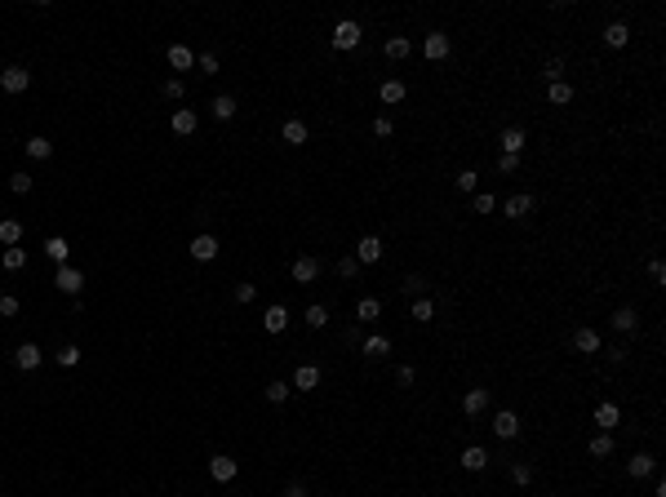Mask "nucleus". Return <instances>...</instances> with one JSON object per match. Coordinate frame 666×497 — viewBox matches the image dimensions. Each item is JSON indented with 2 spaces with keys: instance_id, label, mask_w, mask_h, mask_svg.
Segmentation results:
<instances>
[{
  "instance_id": "nucleus-1",
  "label": "nucleus",
  "mask_w": 666,
  "mask_h": 497,
  "mask_svg": "<svg viewBox=\"0 0 666 497\" xmlns=\"http://www.w3.org/2000/svg\"><path fill=\"white\" fill-rule=\"evenodd\" d=\"M360 40H364V32H360V23H351V18H342V23L333 27V49H360Z\"/></svg>"
},
{
  "instance_id": "nucleus-2",
  "label": "nucleus",
  "mask_w": 666,
  "mask_h": 497,
  "mask_svg": "<svg viewBox=\"0 0 666 497\" xmlns=\"http://www.w3.org/2000/svg\"><path fill=\"white\" fill-rule=\"evenodd\" d=\"M195 125H200V116H195L191 107H174V116H169V129H174L178 138H191Z\"/></svg>"
},
{
  "instance_id": "nucleus-3",
  "label": "nucleus",
  "mask_w": 666,
  "mask_h": 497,
  "mask_svg": "<svg viewBox=\"0 0 666 497\" xmlns=\"http://www.w3.org/2000/svg\"><path fill=\"white\" fill-rule=\"evenodd\" d=\"M524 143H529V134H524L520 125H506L502 134H498V147H502V156H520V151H524Z\"/></svg>"
},
{
  "instance_id": "nucleus-4",
  "label": "nucleus",
  "mask_w": 666,
  "mask_h": 497,
  "mask_svg": "<svg viewBox=\"0 0 666 497\" xmlns=\"http://www.w3.org/2000/svg\"><path fill=\"white\" fill-rule=\"evenodd\" d=\"M27 84H32V71H27V67H5V71H0V89H5V93H23Z\"/></svg>"
},
{
  "instance_id": "nucleus-5",
  "label": "nucleus",
  "mask_w": 666,
  "mask_h": 497,
  "mask_svg": "<svg viewBox=\"0 0 666 497\" xmlns=\"http://www.w3.org/2000/svg\"><path fill=\"white\" fill-rule=\"evenodd\" d=\"M449 49H453V45H449V36H444V32H431L427 40H422V53H427L431 62H444V58H449Z\"/></svg>"
},
{
  "instance_id": "nucleus-6",
  "label": "nucleus",
  "mask_w": 666,
  "mask_h": 497,
  "mask_svg": "<svg viewBox=\"0 0 666 497\" xmlns=\"http://www.w3.org/2000/svg\"><path fill=\"white\" fill-rule=\"evenodd\" d=\"M40 360H45V351H40V346H36V342H23V346H18V351H14V364H18V369H23V373L40 369Z\"/></svg>"
},
{
  "instance_id": "nucleus-7",
  "label": "nucleus",
  "mask_w": 666,
  "mask_h": 497,
  "mask_svg": "<svg viewBox=\"0 0 666 497\" xmlns=\"http://www.w3.org/2000/svg\"><path fill=\"white\" fill-rule=\"evenodd\" d=\"M484 409H489V391H484V387H471L462 396V417H480Z\"/></svg>"
},
{
  "instance_id": "nucleus-8",
  "label": "nucleus",
  "mask_w": 666,
  "mask_h": 497,
  "mask_svg": "<svg viewBox=\"0 0 666 497\" xmlns=\"http://www.w3.org/2000/svg\"><path fill=\"white\" fill-rule=\"evenodd\" d=\"M53 284H58V289H62L67 298H76L80 289H84V276H80L76 267H58V276H53Z\"/></svg>"
},
{
  "instance_id": "nucleus-9",
  "label": "nucleus",
  "mask_w": 666,
  "mask_h": 497,
  "mask_svg": "<svg viewBox=\"0 0 666 497\" xmlns=\"http://www.w3.org/2000/svg\"><path fill=\"white\" fill-rule=\"evenodd\" d=\"M294 280L298 284H316V280H320V262H316L311 253H302V258L294 262Z\"/></svg>"
},
{
  "instance_id": "nucleus-10",
  "label": "nucleus",
  "mask_w": 666,
  "mask_h": 497,
  "mask_svg": "<svg viewBox=\"0 0 666 497\" xmlns=\"http://www.w3.org/2000/svg\"><path fill=\"white\" fill-rule=\"evenodd\" d=\"M236 471H240L236 457H227V453H218V457L209 462V475H213L218 484H231V480H236Z\"/></svg>"
},
{
  "instance_id": "nucleus-11",
  "label": "nucleus",
  "mask_w": 666,
  "mask_h": 497,
  "mask_svg": "<svg viewBox=\"0 0 666 497\" xmlns=\"http://www.w3.org/2000/svg\"><path fill=\"white\" fill-rule=\"evenodd\" d=\"M502 209H506V218H515V222H520V218H529V213H533V191H515L511 200L502 204Z\"/></svg>"
},
{
  "instance_id": "nucleus-12",
  "label": "nucleus",
  "mask_w": 666,
  "mask_h": 497,
  "mask_svg": "<svg viewBox=\"0 0 666 497\" xmlns=\"http://www.w3.org/2000/svg\"><path fill=\"white\" fill-rule=\"evenodd\" d=\"M355 262H378L382 258V240L378 236H360L355 240V253H351Z\"/></svg>"
},
{
  "instance_id": "nucleus-13",
  "label": "nucleus",
  "mask_w": 666,
  "mask_h": 497,
  "mask_svg": "<svg viewBox=\"0 0 666 497\" xmlns=\"http://www.w3.org/2000/svg\"><path fill=\"white\" fill-rule=\"evenodd\" d=\"M493 435H498V439H515V435H520V417H515L511 409H502V413L493 417Z\"/></svg>"
},
{
  "instance_id": "nucleus-14",
  "label": "nucleus",
  "mask_w": 666,
  "mask_h": 497,
  "mask_svg": "<svg viewBox=\"0 0 666 497\" xmlns=\"http://www.w3.org/2000/svg\"><path fill=\"white\" fill-rule=\"evenodd\" d=\"M658 471V457L653 453H635L631 462H626V475H631V480H644V475H653Z\"/></svg>"
},
{
  "instance_id": "nucleus-15",
  "label": "nucleus",
  "mask_w": 666,
  "mask_h": 497,
  "mask_svg": "<svg viewBox=\"0 0 666 497\" xmlns=\"http://www.w3.org/2000/svg\"><path fill=\"white\" fill-rule=\"evenodd\" d=\"M45 253H49L58 267H71V245H67V236H49V240H45Z\"/></svg>"
},
{
  "instance_id": "nucleus-16",
  "label": "nucleus",
  "mask_w": 666,
  "mask_h": 497,
  "mask_svg": "<svg viewBox=\"0 0 666 497\" xmlns=\"http://www.w3.org/2000/svg\"><path fill=\"white\" fill-rule=\"evenodd\" d=\"M382 53H387L391 62H405L409 53H414V45H409V36H387V45H382Z\"/></svg>"
},
{
  "instance_id": "nucleus-17",
  "label": "nucleus",
  "mask_w": 666,
  "mask_h": 497,
  "mask_svg": "<svg viewBox=\"0 0 666 497\" xmlns=\"http://www.w3.org/2000/svg\"><path fill=\"white\" fill-rule=\"evenodd\" d=\"M262 329H267V333H285V329H289V306H267V315H262Z\"/></svg>"
},
{
  "instance_id": "nucleus-18",
  "label": "nucleus",
  "mask_w": 666,
  "mask_h": 497,
  "mask_svg": "<svg viewBox=\"0 0 666 497\" xmlns=\"http://www.w3.org/2000/svg\"><path fill=\"white\" fill-rule=\"evenodd\" d=\"M613 329L617 333H635V329H640V311H635V306H617V311H613Z\"/></svg>"
},
{
  "instance_id": "nucleus-19",
  "label": "nucleus",
  "mask_w": 666,
  "mask_h": 497,
  "mask_svg": "<svg viewBox=\"0 0 666 497\" xmlns=\"http://www.w3.org/2000/svg\"><path fill=\"white\" fill-rule=\"evenodd\" d=\"M191 258L195 262H213V258H218V240H213V236H195L191 240Z\"/></svg>"
},
{
  "instance_id": "nucleus-20",
  "label": "nucleus",
  "mask_w": 666,
  "mask_h": 497,
  "mask_svg": "<svg viewBox=\"0 0 666 497\" xmlns=\"http://www.w3.org/2000/svg\"><path fill=\"white\" fill-rule=\"evenodd\" d=\"M617 422H622V409L613 404V400H604V404H595V426H604V431H613Z\"/></svg>"
},
{
  "instance_id": "nucleus-21",
  "label": "nucleus",
  "mask_w": 666,
  "mask_h": 497,
  "mask_svg": "<svg viewBox=\"0 0 666 497\" xmlns=\"http://www.w3.org/2000/svg\"><path fill=\"white\" fill-rule=\"evenodd\" d=\"M169 67H174V71H191L195 67V53L187 49V45H169Z\"/></svg>"
},
{
  "instance_id": "nucleus-22",
  "label": "nucleus",
  "mask_w": 666,
  "mask_h": 497,
  "mask_svg": "<svg viewBox=\"0 0 666 497\" xmlns=\"http://www.w3.org/2000/svg\"><path fill=\"white\" fill-rule=\"evenodd\" d=\"M294 387H298V391H316V387H320V369H316V364H298Z\"/></svg>"
},
{
  "instance_id": "nucleus-23",
  "label": "nucleus",
  "mask_w": 666,
  "mask_h": 497,
  "mask_svg": "<svg viewBox=\"0 0 666 497\" xmlns=\"http://www.w3.org/2000/svg\"><path fill=\"white\" fill-rule=\"evenodd\" d=\"M280 138H285V147H302L307 143V125L302 120H285V125H280Z\"/></svg>"
},
{
  "instance_id": "nucleus-24",
  "label": "nucleus",
  "mask_w": 666,
  "mask_h": 497,
  "mask_svg": "<svg viewBox=\"0 0 666 497\" xmlns=\"http://www.w3.org/2000/svg\"><path fill=\"white\" fill-rule=\"evenodd\" d=\"M484 466H489V453H484L480 444H471V448H462V471H484Z\"/></svg>"
},
{
  "instance_id": "nucleus-25",
  "label": "nucleus",
  "mask_w": 666,
  "mask_h": 497,
  "mask_svg": "<svg viewBox=\"0 0 666 497\" xmlns=\"http://www.w3.org/2000/svg\"><path fill=\"white\" fill-rule=\"evenodd\" d=\"M18 240H23V222H18V218H0V245L14 249Z\"/></svg>"
},
{
  "instance_id": "nucleus-26",
  "label": "nucleus",
  "mask_w": 666,
  "mask_h": 497,
  "mask_svg": "<svg viewBox=\"0 0 666 497\" xmlns=\"http://www.w3.org/2000/svg\"><path fill=\"white\" fill-rule=\"evenodd\" d=\"M626 40H631V27H626V23H608L604 27V45H608V49H622Z\"/></svg>"
},
{
  "instance_id": "nucleus-27",
  "label": "nucleus",
  "mask_w": 666,
  "mask_h": 497,
  "mask_svg": "<svg viewBox=\"0 0 666 497\" xmlns=\"http://www.w3.org/2000/svg\"><path fill=\"white\" fill-rule=\"evenodd\" d=\"M378 315H382V302H378V298H360V302H355V320H360V324H373Z\"/></svg>"
},
{
  "instance_id": "nucleus-28",
  "label": "nucleus",
  "mask_w": 666,
  "mask_h": 497,
  "mask_svg": "<svg viewBox=\"0 0 666 497\" xmlns=\"http://www.w3.org/2000/svg\"><path fill=\"white\" fill-rule=\"evenodd\" d=\"M369 360H382V355H391V337H382V333H373V337H364V346H360Z\"/></svg>"
},
{
  "instance_id": "nucleus-29",
  "label": "nucleus",
  "mask_w": 666,
  "mask_h": 497,
  "mask_svg": "<svg viewBox=\"0 0 666 497\" xmlns=\"http://www.w3.org/2000/svg\"><path fill=\"white\" fill-rule=\"evenodd\" d=\"M573 351L595 355V351H599V333H595V329H578V333H573Z\"/></svg>"
},
{
  "instance_id": "nucleus-30",
  "label": "nucleus",
  "mask_w": 666,
  "mask_h": 497,
  "mask_svg": "<svg viewBox=\"0 0 666 497\" xmlns=\"http://www.w3.org/2000/svg\"><path fill=\"white\" fill-rule=\"evenodd\" d=\"M23 151L32 156V160H49L53 143H49V138H40V134H36V138H27V143H23Z\"/></svg>"
},
{
  "instance_id": "nucleus-31",
  "label": "nucleus",
  "mask_w": 666,
  "mask_h": 497,
  "mask_svg": "<svg viewBox=\"0 0 666 497\" xmlns=\"http://www.w3.org/2000/svg\"><path fill=\"white\" fill-rule=\"evenodd\" d=\"M405 84H400V80H382V89H378V98L382 102H387V107H396V102H405Z\"/></svg>"
},
{
  "instance_id": "nucleus-32",
  "label": "nucleus",
  "mask_w": 666,
  "mask_h": 497,
  "mask_svg": "<svg viewBox=\"0 0 666 497\" xmlns=\"http://www.w3.org/2000/svg\"><path fill=\"white\" fill-rule=\"evenodd\" d=\"M547 98H551V107H569V102H573V84H569V80L551 84V89H547Z\"/></svg>"
},
{
  "instance_id": "nucleus-33",
  "label": "nucleus",
  "mask_w": 666,
  "mask_h": 497,
  "mask_svg": "<svg viewBox=\"0 0 666 497\" xmlns=\"http://www.w3.org/2000/svg\"><path fill=\"white\" fill-rule=\"evenodd\" d=\"M591 457H613V435L608 431H599V435H591Z\"/></svg>"
},
{
  "instance_id": "nucleus-34",
  "label": "nucleus",
  "mask_w": 666,
  "mask_h": 497,
  "mask_svg": "<svg viewBox=\"0 0 666 497\" xmlns=\"http://www.w3.org/2000/svg\"><path fill=\"white\" fill-rule=\"evenodd\" d=\"M0 267H5V271H23L27 267V249H5V253H0Z\"/></svg>"
},
{
  "instance_id": "nucleus-35",
  "label": "nucleus",
  "mask_w": 666,
  "mask_h": 497,
  "mask_svg": "<svg viewBox=\"0 0 666 497\" xmlns=\"http://www.w3.org/2000/svg\"><path fill=\"white\" fill-rule=\"evenodd\" d=\"M213 116L231 120V116H236V98H231V93H218V98H213Z\"/></svg>"
},
{
  "instance_id": "nucleus-36",
  "label": "nucleus",
  "mask_w": 666,
  "mask_h": 497,
  "mask_svg": "<svg viewBox=\"0 0 666 497\" xmlns=\"http://www.w3.org/2000/svg\"><path fill=\"white\" fill-rule=\"evenodd\" d=\"M53 360H58L62 364V369H76V364H80V346H58V355H53Z\"/></svg>"
},
{
  "instance_id": "nucleus-37",
  "label": "nucleus",
  "mask_w": 666,
  "mask_h": 497,
  "mask_svg": "<svg viewBox=\"0 0 666 497\" xmlns=\"http://www.w3.org/2000/svg\"><path fill=\"white\" fill-rule=\"evenodd\" d=\"M475 182H480V173H475V169H462V173L453 178V186H457L462 195H471V191H475Z\"/></svg>"
},
{
  "instance_id": "nucleus-38",
  "label": "nucleus",
  "mask_w": 666,
  "mask_h": 497,
  "mask_svg": "<svg viewBox=\"0 0 666 497\" xmlns=\"http://www.w3.org/2000/svg\"><path fill=\"white\" fill-rule=\"evenodd\" d=\"M414 320H422V324L436 320V302H431V298H418V302H414Z\"/></svg>"
},
{
  "instance_id": "nucleus-39",
  "label": "nucleus",
  "mask_w": 666,
  "mask_h": 497,
  "mask_svg": "<svg viewBox=\"0 0 666 497\" xmlns=\"http://www.w3.org/2000/svg\"><path fill=\"white\" fill-rule=\"evenodd\" d=\"M307 324H311V329H324V324H329V311H324L320 302H316V306H307Z\"/></svg>"
},
{
  "instance_id": "nucleus-40",
  "label": "nucleus",
  "mask_w": 666,
  "mask_h": 497,
  "mask_svg": "<svg viewBox=\"0 0 666 497\" xmlns=\"http://www.w3.org/2000/svg\"><path fill=\"white\" fill-rule=\"evenodd\" d=\"M289 391H294L289 382H271V387H267V400H271V404H285V400H289Z\"/></svg>"
},
{
  "instance_id": "nucleus-41",
  "label": "nucleus",
  "mask_w": 666,
  "mask_h": 497,
  "mask_svg": "<svg viewBox=\"0 0 666 497\" xmlns=\"http://www.w3.org/2000/svg\"><path fill=\"white\" fill-rule=\"evenodd\" d=\"M511 480L520 484V489H524V484H533V466H529V462H515V466H511Z\"/></svg>"
},
{
  "instance_id": "nucleus-42",
  "label": "nucleus",
  "mask_w": 666,
  "mask_h": 497,
  "mask_svg": "<svg viewBox=\"0 0 666 497\" xmlns=\"http://www.w3.org/2000/svg\"><path fill=\"white\" fill-rule=\"evenodd\" d=\"M18 311H23V306H18V298L14 293H0V315H5V320H14Z\"/></svg>"
},
{
  "instance_id": "nucleus-43",
  "label": "nucleus",
  "mask_w": 666,
  "mask_h": 497,
  "mask_svg": "<svg viewBox=\"0 0 666 497\" xmlns=\"http://www.w3.org/2000/svg\"><path fill=\"white\" fill-rule=\"evenodd\" d=\"M542 76H547L551 84H560V80H564V58H551V62H547V71H542Z\"/></svg>"
},
{
  "instance_id": "nucleus-44",
  "label": "nucleus",
  "mask_w": 666,
  "mask_h": 497,
  "mask_svg": "<svg viewBox=\"0 0 666 497\" xmlns=\"http://www.w3.org/2000/svg\"><path fill=\"white\" fill-rule=\"evenodd\" d=\"M9 186H14L18 195H27L32 191V173H9Z\"/></svg>"
},
{
  "instance_id": "nucleus-45",
  "label": "nucleus",
  "mask_w": 666,
  "mask_h": 497,
  "mask_svg": "<svg viewBox=\"0 0 666 497\" xmlns=\"http://www.w3.org/2000/svg\"><path fill=\"white\" fill-rule=\"evenodd\" d=\"M405 293L422 298V293H427V280H422V276H405Z\"/></svg>"
},
{
  "instance_id": "nucleus-46",
  "label": "nucleus",
  "mask_w": 666,
  "mask_h": 497,
  "mask_svg": "<svg viewBox=\"0 0 666 497\" xmlns=\"http://www.w3.org/2000/svg\"><path fill=\"white\" fill-rule=\"evenodd\" d=\"M253 298H258V284H249V280L236 284V302H253Z\"/></svg>"
},
{
  "instance_id": "nucleus-47",
  "label": "nucleus",
  "mask_w": 666,
  "mask_h": 497,
  "mask_svg": "<svg viewBox=\"0 0 666 497\" xmlns=\"http://www.w3.org/2000/svg\"><path fill=\"white\" fill-rule=\"evenodd\" d=\"M355 267H360V262H355V258H351V253H346V258H342V262H337V276H342V280H351V276H355Z\"/></svg>"
},
{
  "instance_id": "nucleus-48",
  "label": "nucleus",
  "mask_w": 666,
  "mask_h": 497,
  "mask_svg": "<svg viewBox=\"0 0 666 497\" xmlns=\"http://www.w3.org/2000/svg\"><path fill=\"white\" fill-rule=\"evenodd\" d=\"M493 204H498V200H493L489 191H480V195H475V213H493Z\"/></svg>"
},
{
  "instance_id": "nucleus-49",
  "label": "nucleus",
  "mask_w": 666,
  "mask_h": 497,
  "mask_svg": "<svg viewBox=\"0 0 666 497\" xmlns=\"http://www.w3.org/2000/svg\"><path fill=\"white\" fill-rule=\"evenodd\" d=\"M649 280H653V284H666V267H662V262H658V258H653V262H649Z\"/></svg>"
},
{
  "instance_id": "nucleus-50",
  "label": "nucleus",
  "mask_w": 666,
  "mask_h": 497,
  "mask_svg": "<svg viewBox=\"0 0 666 497\" xmlns=\"http://www.w3.org/2000/svg\"><path fill=\"white\" fill-rule=\"evenodd\" d=\"M414 378H418V373L409 369V364H400V369H396V382H400V387H414Z\"/></svg>"
},
{
  "instance_id": "nucleus-51",
  "label": "nucleus",
  "mask_w": 666,
  "mask_h": 497,
  "mask_svg": "<svg viewBox=\"0 0 666 497\" xmlns=\"http://www.w3.org/2000/svg\"><path fill=\"white\" fill-rule=\"evenodd\" d=\"M165 93H169V98H182V93H187V84L174 76V80H165Z\"/></svg>"
},
{
  "instance_id": "nucleus-52",
  "label": "nucleus",
  "mask_w": 666,
  "mask_h": 497,
  "mask_svg": "<svg viewBox=\"0 0 666 497\" xmlns=\"http://www.w3.org/2000/svg\"><path fill=\"white\" fill-rule=\"evenodd\" d=\"M373 134H378V138H391V116H378V120H373Z\"/></svg>"
},
{
  "instance_id": "nucleus-53",
  "label": "nucleus",
  "mask_w": 666,
  "mask_h": 497,
  "mask_svg": "<svg viewBox=\"0 0 666 497\" xmlns=\"http://www.w3.org/2000/svg\"><path fill=\"white\" fill-rule=\"evenodd\" d=\"M498 169L502 173H515V169H520V156H498Z\"/></svg>"
},
{
  "instance_id": "nucleus-54",
  "label": "nucleus",
  "mask_w": 666,
  "mask_h": 497,
  "mask_svg": "<svg viewBox=\"0 0 666 497\" xmlns=\"http://www.w3.org/2000/svg\"><path fill=\"white\" fill-rule=\"evenodd\" d=\"M285 497H307V484L302 480H289L285 484Z\"/></svg>"
},
{
  "instance_id": "nucleus-55",
  "label": "nucleus",
  "mask_w": 666,
  "mask_h": 497,
  "mask_svg": "<svg viewBox=\"0 0 666 497\" xmlns=\"http://www.w3.org/2000/svg\"><path fill=\"white\" fill-rule=\"evenodd\" d=\"M195 67H200V71H209V76H213V71H218V58H213V53H204V58H195Z\"/></svg>"
},
{
  "instance_id": "nucleus-56",
  "label": "nucleus",
  "mask_w": 666,
  "mask_h": 497,
  "mask_svg": "<svg viewBox=\"0 0 666 497\" xmlns=\"http://www.w3.org/2000/svg\"><path fill=\"white\" fill-rule=\"evenodd\" d=\"M608 360H613V364H622V360H626V346H622V342H617V346H608Z\"/></svg>"
}]
</instances>
